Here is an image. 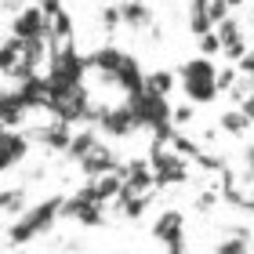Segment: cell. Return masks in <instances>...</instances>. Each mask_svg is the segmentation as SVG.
<instances>
[{"instance_id":"obj_1","label":"cell","mask_w":254,"mask_h":254,"mask_svg":"<svg viewBox=\"0 0 254 254\" xmlns=\"http://www.w3.org/2000/svg\"><path fill=\"white\" fill-rule=\"evenodd\" d=\"M62 203H65V196H48V200H40V203H33V207H22V214L7 222L4 244L7 247H22V244H29V240L44 236L62 218Z\"/></svg>"},{"instance_id":"obj_2","label":"cell","mask_w":254,"mask_h":254,"mask_svg":"<svg viewBox=\"0 0 254 254\" xmlns=\"http://www.w3.org/2000/svg\"><path fill=\"white\" fill-rule=\"evenodd\" d=\"M127 106L134 109V117L142 127L156 134V142H171V134H175V106L167 102V95H156V91H134V95H127Z\"/></svg>"},{"instance_id":"obj_3","label":"cell","mask_w":254,"mask_h":254,"mask_svg":"<svg viewBox=\"0 0 254 254\" xmlns=\"http://www.w3.org/2000/svg\"><path fill=\"white\" fill-rule=\"evenodd\" d=\"M178 84H182V91H186V98L192 106H211V102L222 95V87H218V69L207 55H196V59L182 62Z\"/></svg>"},{"instance_id":"obj_4","label":"cell","mask_w":254,"mask_h":254,"mask_svg":"<svg viewBox=\"0 0 254 254\" xmlns=\"http://www.w3.org/2000/svg\"><path fill=\"white\" fill-rule=\"evenodd\" d=\"M48 113L55 120H65V124H80V120H98V109L91 106V95H87V87L84 84H76V87H59V91H51V102H48Z\"/></svg>"},{"instance_id":"obj_5","label":"cell","mask_w":254,"mask_h":254,"mask_svg":"<svg viewBox=\"0 0 254 254\" xmlns=\"http://www.w3.org/2000/svg\"><path fill=\"white\" fill-rule=\"evenodd\" d=\"M149 164H153L156 171V186H171V182H186V160H182V153L171 142H156L153 145V156H149Z\"/></svg>"},{"instance_id":"obj_6","label":"cell","mask_w":254,"mask_h":254,"mask_svg":"<svg viewBox=\"0 0 254 254\" xmlns=\"http://www.w3.org/2000/svg\"><path fill=\"white\" fill-rule=\"evenodd\" d=\"M11 33L22 37V40H51V15L40 4L22 7V11H15V18H11Z\"/></svg>"},{"instance_id":"obj_7","label":"cell","mask_w":254,"mask_h":254,"mask_svg":"<svg viewBox=\"0 0 254 254\" xmlns=\"http://www.w3.org/2000/svg\"><path fill=\"white\" fill-rule=\"evenodd\" d=\"M62 218H69V222H80V225H102L106 222V203H98V200H91V196L80 189L73 196H65V203H62Z\"/></svg>"},{"instance_id":"obj_8","label":"cell","mask_w":254,"mask_h":254,"mask_svg":"<svg viewBox=\"0 0 254 254\" xmlns=\"http://www.w3.org/2000/svg\"><path fill=\"white\" fill-rule=\"evenodd\" d=\"M98 127H102V134H113V138H131L138 127V117H134V109L127 106H106V109H98V120H95Z\"/></svg>"},{"instance_id":"obj_9","label":"cell","mask_w":254,"mask_h":254,"mask_svg":"<svg viewBox=\"0 0 254 254\" xmlns=\"http://www.w3.org/2000/svg\"><path fill=\"white\" fill-rule=\"evenodd\" d=\"M76 164H80V171H84L87 178H102V175H109V171H120V160L113 156V149L102 145V142H95Z\"/></svg>"},{"instance_id":"obj_10","label":"cell","mask_w":254,"mask_h":254,"mask_svg":"<svg viewBox=\"0 0 254 254\" xmlns=\"http://www.w3.org/2000/svg\"><path fill=\"white\" fill-rule=\"evenodd\" d=\"M153 236L164 247H186V218H182V211H164L160 214L153 222Z\"/></svg>"},{"instance_id":"obj_11","label":"cell","mask_w":254,"mask_h":254,"mask_svg":"<svg viewBox=\"0 0 254 254\" xmlns=\"http://www.w3.org/2000/svg\"><path fill=\"white\" fill-rule=\"evenodd\" d=\"M26 153H29V134H18L15 127H4V134H0V171L18 167L26 160Z\"/></svg>"},{"instance_id":"obj_12","label":"cell","mask_w":254,"mask_h":254,"mask_svg":"<svg viewBox=\"0 0 254 254\" xmlns=\"http://www.w3.org/2000/svg\"><path fill=\"white\" fill-rule=\"evenodd\" d=\"M84 192L98 203H117L120 192H124V175L120 171H109V175H102V178H91V186Z\"/></svg>"},{"instance_id":"obj_13","label":"cell","mask_w":254,"mask_h":254,"mask_svg":"<svg viewBox=\"0 0 254 254\" xmlns=\"http://www.w3.org/2000/svg\"><path fill=\"white\" fill-rule=\"evenodd\" d=\"M29 113V102L18 95V87H4V98H0V120H4V127H18L22 120H26Z\"/></svg>"},{"instance_id":"obj_14","label":"cell","mask_w":254,"mask_h":254,"mask_svg":"<svg viewBox=\"0 0 254 254\" xmlns=\"http://www.w3.org/2000/svg\"><path fill=\"white\" fill-rule=\"evenodd\" d=\"M218 37H222V48L229 55V62H240L247 55V40H244V33H240V22L236 18L218 22Z\"/></svg>"},{"instance_id":"obj_15","label":"cell","mask_w":254,"mask_h":254,"mask_svg":"<svg viewBox=\"0 0 254 254\" xmlns=\"http://www.w3.org/2000/svg\"><path fill=\"white\" fill-rule=\"evenodd\" d=\"M113 84H117L120 91H127V95L142 91V87H145V73H142V65H138V59L124 55V62H120V69H117V76H113Z\"/></svg>"},{"instance_id":"obj_16","label":"cell","mask_w":254,"mask_h":254,"mask_svg":"<svg viewBox=\"0 0 254 254\" xmlns=\"http://www.w3.org/2000/svg\"><path fill=\"white\" fill-rule=\"evenodd\" d=\"M73 124H65V120H55L51 127H44V131H37V138L48 149H55V153H69V145H73Z\"/></svg>"},{"instance_id":"obj_17","label":"cell","mask_w":254,"mask_h":254,"mask_svg":"<svg viewBox=\"0 0 254 254\" xmlns=\"http://www.w3.org/2000/svg\"><path fill=\"white\" fill-rule=\"evenodd\" d=\"M120 62H124V51H120V48H98V51L87 55V65L95 69V73H102L109 84H113V76H117Z\"/></svg>"},{"instance_id":"obj_18","label":"cell","mask_w":254,"mask_h":254,"mask_svg":"<svg viewBox=\"0 0 254 254\" xmlns=\"http://www.w3.org/2000/svg\"><path fill=\"white\" fill-rule=\"evenodd\" d=\"M218 22L211 18V11H207V0H192L189 7V33L192 37H203V33H211Z\"/></svg>"},{"instance_id":"obj_19","label":"cell","mask_w":254,"mask_h":254,"mask_svg":"<svg viewBox=\"0 0 254 254\" xmlns=\"http://www.w3.org/2000/svg\"><path fill=\"white\" fill-rule=\"evenodd\" d=\"M18 65H22V37H15V33H11V37L4 40V48H0V73L11 76Z\"/></svg>"},{"instance_id":"obj_20","label":"cell","mask_w":254,"mask_h":254,"mask_svg":"<svg viewBox=\"0 0 254 254\" xmlns=\"http://www.w3.org/2000/svg\"><path fill=\"white\" fill-rule=\"evenodd\" d=\"M120 15H124V22L131 29H145L149 22H153V11L145 7V0H127V4L120 7Z\"/></svg>"},{"instance_id":"obj_21","label":"cell","mask_w":254,"mask_h":254,"mask_svg":"<svg viewBox=\"0 0 254 254\" xmlns=\"http://www.w3.org/2000/svg\"><path fill=\"white\" fill-rule=\"evenodd\" d=\"M218 124H222V131L236 134V138H240V134H247L251 127H254V120H251L240 106H236V109H229V113H222V120H218Z\"/></svg>"},{"instance_id":"obj_22","label":"cell","mask_w":254,"mask_h":254,"mask_svg":"<svg viewBox=\"0 0 254 254\" xmlns=\"http://www.w3.org/2000/svg\"><path fill=\"white\" fill-rule=\"evenodd\" d=\"M175 84H178V76L171 73V69H153V73H145V87L156 91V95H167V98H171Z\"/></svg>"},{"instance_id":"obj_23","label":"cell","mask_w":254,"mask_h":254,"mask_svg":"<svg viewBox=\"0 0 254 254\" xmlns=\"http://www.w3.org/2000/svg\"><path fill=\"white\" fill-rule=\"evenodd\" d=\"M214 254H251V244H247L244 233H236V236H225L222 244L214 247Z\"/></svg>"},{"instance_id":"obj_24","label":"cell","mask_w":254,"mask_h":254,"mask_svg":"<svg viewBox=\"0 0 254 254\" xmlns=\"http://www.w3.org/2000/svg\"><path fill=\"white\" fill-rule=\"evenodd\" d=\"M0 207H4V218L11 222V218H18L22 211V189H4V196H0Z\"/></svg>"},{"instance_id":"obj_25","label":"cell","mask_w":254,"mask_h":254,"mask_svg":"<svg viewBox=\"0 0 254 254\" xmlns=\"http://www.w3.org/2000/svg\"><path fill=\"white\" fill-rule=\"evenodd\" d=\"M196 40H200V55H207V59H214L218 51H225V48H222V37H218L214 29L203 33V37H196Z\"/></svg>"},{"instance_id":"obj_26","label":"cell","mask_w":254,"mask_h":254,"mask_svg":"<svg viewBox=\"0 0 254 254\" xmlns=\"http://www.w3.org/2000/svg\"><path fill=\"white\" fill-rule=\"evenodd\" d=\"M102 29H117L120 22H124V15H120V7H102Z\"/></svg>"},{"instance_id":"obj_27","label":"cell","mask_w":254,"mask_h":254,"mask_svg":"<svg viewBox=\"0 0 254 254\" xmlns=\"http://www.w3.org/2000/svg\"><path fill=\"white\" fill-rule=\"evenodd\" d=\"M236 73H240V69H233V65L218 69V87H222V91H233V87H236Z\"/></svg>"},{"instance_id":"obj_28","label":"cell","mask_w":254,"mask_h":254,"mask_svg":"<svg viewBox=\"0 0 254 254\" xmlns=\"http://www.w3.org/2000/svg\"><path fill=\"white\" fill-rule=\"evenodd\" d=\"M207 11H211L214 22H225L229 18V4H225V0H207Z\"/></svg>"},{"instance_id":"obj_29","label":"cell","mask_w":254,"mask_h":254,"mask_svg":"<svg viewBox=\"0 0 254 254\" xmlns=\"http://www.w3.org/2000/svg\"><path fill=\"white\" fill-rule=\"evenodd\" d=\"M236 69H240V76H247V80H254V51H247L244 59L236 62Z\"/></svg>"},{"instance_id":"obj_30","label":"cell","mask_w":254,"mask_h":254,"mask_svg":"<svg viewBox=\"0 0 254 254\" xmlns=\"http://www.w3.org/2000/svg\"><path fill=\"white\" fill-rule=\"evenodd\" d=\"M189 120H192V102H189V106H178V109H175V127H178V124H189Z\"/></svg>"},{"instance_id":"obj_31","label":"cell","mask_w":254,"mask_h":254,"mask_svg":"<svg viewBox=\"0 0 254 254\" xmlns=\"http://www.w3.org/2000/svg\"><path fill=\"white\" fill-rule=\"evenodd\" d=\"M37 4H40L44 11H48V15H51V18H55V15H59V11H65V7H62V0H37Z\"/></svg>"},{"instance_id":"obj_32","label":"cell","mask_w":254,"mask_h":254,"mask_svg":"<svg viewBox=\"0 0 254 254\" xmlns=\"http://www.w3.org/2000/svg\"><path fill=\"white\" fill-rule=\"evenodd\" d=\"M244 160H247V175H251V182H254V142L244 149Z\"/></svg>"},{"instance_id":"obj_33","label":"cell","mask_w":254,"mask_h":254,"mask_svg":"<svg viewBox=\"0 0 254 254\" xmlns=\"http://www.w3.org/2000/svg\"><path fill=\"white\" fill-rule=\"evenodd\" d=\"M240 109H244L247 117L254 120V91H251V95H244V102H240Z\"/></svg>"},{"instance_id":"obj_34","label":"cell","mask_w":254,"mask_h":254,"mask_svg":"<svg viewBox=\"0 0 254 254\" xmlns=\"http://www.w3.org/2000/svg\"><path fill=\"white\" fill-rule=\"evenodd\" d=\"M229 196H233V192H229ZM233 200H236L240 207H247V211H254V200H240V196H233Z\"/></svg>"},{"instance_id":"obj_35","label":"cell","mask_w":254,"mask_h":254,"mask_svg":"<svg viewBox=\"0 0 254 254\" xmlns=\"http://www.w3.org/2000/svg\"><path fill=\"white\" fill-rule=\"evenodd\" d=\"M167 254H186V247H167Z\"/></svg>"},{"instance_id":"obj_36","label":"cell","mask_w":254,"mask_h":254,"mask_svg":"<svg viewBox=\"0 0 254 254\" xmlns=\"http://www.w3.org/2000/svg\"><path fill=\"white\" fill-rule=\"evenodd\" d=\"M225 4H229V7H240V4H244V0H225Z\"/></svg>"}]
</instances>
